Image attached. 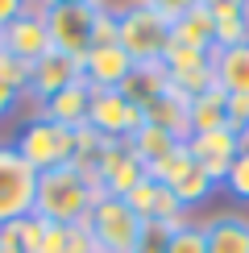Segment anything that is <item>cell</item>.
I'll return each mask as SVG.
<instances>
[{
	"instance_id": "obj_17",
	"label": "cell",
	"mask_w": 249,
	"mask_h": 253,
	"mask_svg": "<svg viewBox=\"0 0 249 253\" xmlns=\"http://www.w3.org/2000/svg\"><path fill=\"white\" fill-rule=\"evenodd\" d=\"M216 87L224 96H249V42L233 50H216Z\"/></svg>"
},
{
	"instance_id": "obj_11",
	"label": "cell",
	"mask_w": 249,
	"mask_h": 253,
	"mask_svg": "<svg viewBox=\"0 0 249 253\" xmlns=\"http://www.w3.org/2000/svg\"><path fill=\"white\" fill-rule=\"evenodd\" d=\"M0 50H8L13 58L29 62V67H34V62H42L50 50H54V46H50V34H46V21H42L38 0H34V4H29L8 29H0Z\"/></svg>"
},
{
	"instance_id": "obj_30",
	"label": "cell",
	"mask_w": 249,
	"mask_h": 253,
	"mask_svg": "<svg viewBox=\"0 0 249 253\" xmlns=\"http://www.w3.org/2000/svg\"><path fill=\"white\" fill-rule=\"evenodd\" d=\"M62 253H100L96 241H91V228L83 224H67V241H62Z\"/></svg>"
},
{
	"instance_id": "obj_1",
	"label": "cell",
	"mask_w": 249,
	"mask_h": 253,
	"mask_svg": "<svg viewBox=\"0 0 249 253\" xmlns=\"http://www.w3.org/2000/svg\"><path fill=\"white\" fill-rule=\"evenodd\" d=\"M100 199V187L91 183L79 166H54L38 174V195H34V216L50 224H79Z\"/></svg>"
},
{
	"instance_id": "obj_10",
	"label": "cell",
	"mask_w": 249,
	"mask_h": 253,
	"mask_svg": "<svg viewBox=\"0 0 249 253\" xmlns=\"http://www.w3.org/2000/svg\"><path fill=\"white\" fill-rule=\"evenodd\" d=\"M187 150H191V162L200 166L216 187H224L228 166H233V158L241 154V133H237L233 125L212 129V133H191L187 137Z\"/></svg>"
},
{
	"instance_id": "obj_27",
	"label": "cell",
	"mask_w": 249,
	"mask_h": 253,
	"mask_svg": "<svg viewBox=\"0 0 249 253\" xmlns=\"http://www.w3.org/2000/svg\"><path fill=\"white\" fill-rule=\"evenodd\" d=\"M0 79H4L17 96H29V62L13 58L8 50H0Z\"/></svg>"
},
{
	"instance_id": "obj_21",
	"label": "cell",
	"mask_w": 249,
	"mask_h": 253,
	"mask_svg": "<svg viewBox=\"0 0 249 253\" xmlns=\"http://www.w3.org/2000/svg\"><path fill=\"white\" fill-rule=\"evenodd\" d=\"M174 145H183V141H179L174 133L158 129V125H141V129H137V133L129 137V150H133V154H137L141 162H145V170H150L154 162H162V158L170 154Z\"/></svg>"
},
{
	"instance_id": "obj_16",
	"label": "cell",
	"mask_w": 249,
	"mask_h": 253,
	"mask_svg": "<svg viewBox=\"0 0 249 253\" xmlns=\"http://www.w3.org/2000/svg\"><path fill=\"white\" fill-rule=\"evenodd\" d=\"M170 46H187V50H204V54H212V50H216V17L208 13L204 4H195L187 17L170 21Z\"/></svg>"
},
{
	"instance_id": "obj_8",
	"label": "cell",
	"mask_w": 249,
	"mask_h": 253,
	"mask_svg": "<svg viewBox=\"0 0 249 253\" xmlns=\"http://www.w3.org/2000/svg\"><path fill=\"white\" fill-rule=\"evenodd\" d=\"M87 125L100 137H108V141H129V137L145 125V108L133 104L124 91H91Z\"/></svg>"
},
{
	"instance_id": "obj_15",
	"label": "cell",
	"mask_w": 249,
	"mask_h": 253,
	"mask_svg": "<svg viewBox=\"0 0 249 253\" xmlns=\"http://www.w3.org/2000/svg\"><path fill=\"white\" fill-rule=\"evenodd\" d=\"M208 253H249V216L241 212H216L204 220Z\"/></svg>"
},
{
	"instance_id": "obj_19",
	"label": "cell",
	"mask_w": 249,
	"mask_h": 253,
	"mask_svg": "<svg viewBox=\"0 0 249 253\" xmlns=\"http://www.w3.org/2000/svg\"><path fill=\"white\" fill-rule=\"evenodd\" d=\"M145 125H158V129L174 133L179 141H187L191 137V129H187V100L174 96V91H162L158 100L145 104Z\"/></svg>"
},
{
	"instance_id": "obj_24",
	"label": "cell",
	"mask_w": 249,
	"mask_h": 253,
	"mask_svg": "<svg viewBox=\"0 0 249 253\" xmlns=\"http://www.w3.org/2000/svg\"><path fill=\"white\" fill-rule=\"evenodd\" d=\"M166 253H208V241H204V224L187 220L174 233H166Z\"/></svg>"
},
{
	"instance_id": "obj_32",
	"label": "cell",
	"mask_w": 249,
	"mask_h": 253,
	"mask_svg": "<svg viewBox=\"0 0 249 253\" xmlns=\"http://www.w3.org/2000/svg\"><path fill=\"white\" fill-rule=\"evenodd\" d=\"M228 125L237 133L249 129V96H228Z\"/></svg>"
},
{
	"instance_id": "obj_29",
	"label": "cell",
	"mask_w": 249,
	"mask_h": 253,
	"mask_svg": "<svg viewBox=\"0 0 249 253\" xmlns=\"http://www.w3.org/2000/svg\"><path fill=\"white\" fill-rule=\"evenodd\" d=\"M137 4H145V8H154V13H158L166 25H170V21H179V17H187L191 13L195 4H204V0H137Z\"/></svg>"
},
{
	"instance_id": "obj_31",
	"label": "cell",
	"mask_w": 249,
	"mask_h": 253,
	"mask_svg": "<svg viewBox=\"0 0 249 253\" xmlns=\"http://www.w3.org/2000/svg\"><path fill=\"white\" fill-rule=\"evenodd\" d=\"M204 8H208L216 21H224V17H245L249 0H204Z\"/></svg>"
},
{
	"instance_id": "obj_6",
	"label": "cell",
	"mask_w": 249,
	"mask_h": 253,
	"mask_svg": "<svg viewBox=\"0 0 249 253\" xmlns=\"http://www.w3.org/2000/svg\"><path fill=\"white\" fill-rule=\"evenodd\" d=\"M34 195H38V170L25 166L13 145L0 141V224H13V220L34 212Z\"/></svg>"
},
{
	"instance_id": "obj_4",
	"label": "cell",
	"mask_w": 249,
	"mask_h": 253,
	"mask_svg": "<svg viewBox=\"0 0 249 253\" xmlns=\"http://www.w3.org/2000/svg\"><path fill=\"white\" fill-rule=\"evenodd\" d=\"M38 8H42V21H46L50 46H54L58 54L75 58V62L87 58L100 4H38Z\"/></svg>"
},
{
	"instance_id": "obj_37",
	"label": "cell",
	"mask_w": 249,
	"mask_h": 253,
	"mask_svg": "<svg viewBox=\"0 0 249 253\" xmlns=\"http://www.w3.org/2000/svg\"><path fill=\"white\" fill-rule=\"evenodd\" d=\"M0 253H25L17 241V228L13 224H0Z\"/></svg>"
},
{
	"instance_id": "obj_22",
	"label": "cell",
	"mask_w": 249,
	"mask_h": 253,
	"mask_svg": "<svg viewBox=\"0 0 249 253\" xmlns=\"http://www.w3.org/2000/svg\"><path fill=\"white\" fill-rule=\"evenodd\" d=\"M174 191V199H179L183 204V212H191V208H200V204H208V199H212V191H216V183L212 178H208L200 166H191V170H187L179 183L170 187Z\"/></svg>"
},
{
	"instance_id": "obj_34",
	"label": "cell",
	"mask_w": 249,
	"mask_h": 253,
	"mask_svg": "<svg viewBox=\"0 0 249 253\" xmlns=\"http://www.w3.org/2000/svg\"><path fill=\"white\" fill-rule=\"evenodd\" d=\"M29 4H34V0H0V29H8Z\"/></svg>"
},
{
	"instance_id": "obj_18",
	"label": "cell",
	"mask_w": 249,
	"mask_h": 253,
	"mask_svg": "<svg viewBox=\"0 0 249 253\" xmlns=\"http://www.w3.org/2000/svg\"><path fill=\"white\" fill-rule=\"evenodd\" d=\"M224 125H228V96L220 87L187 100V129L191 133H212V129H224Z\"/></svg>"
},
{
	"instance_id": "obj_5",
	"label": "cell",
	"mask_w": 249,
	"mask_h": 253,
	"mask_svg": "<svg viewBox=\"0 0 249 253\" xmlns=\"http://www.w3.org/2000/svg\"><path fill=\"white\" fill-rule=\"evenodd\" d=\"M117 46L129 54L133 62H154L166 54L170 46V25L145 4H129L121 13V34H117Z\"/></svg>"
},
{
	"instance_id": "obj_35",
	"label": "cell",
	"mask_w": 249,
	"mask_h": 253,
	"mask_svg": "<svg viewBox=\"0 0 249 253\" xmlns=\"http://www.w3.org/2000/svg\"><path fill=\"white\" fill-rule=\"evenodd\" d=\"M62 241H67V224H50V220H46V241H42V253H62Z\"/></svg>"
},
{
	"instance_id": "obj_14",
	"label": "cell",
	"mask_w": 249,
	"mask_h": 253,
	"mask_svg": "<svg viewBox=\"0 0 249 253\" xmlns=\"http://www.w3.org/2000/svg\"><path fill=\"white\" fill-rule=\"evenodd\" d=\"M87 108H91V87L87 83H71V87H62L58 96H50L46 104H38V117L62 125V129H83L87 125Z\"/></svg>"
},
{
	"instance_id": "obj_7",
	"label": "cell",
	"mask_w": 249,
	"mask_h": 253,
	"mask_svg": "<svg viewBox=\"0 0 249 253\" xmlns=\"http://www.w3.org/2000/svg\"><path fill=\"white\" fill-rule=\"evenodd\" d=\"M162 67H166V91H174L183 100H195V96H204V91L216 87V62L204 50L166 46Z\"/></svg>"
},
{
	"instance_id": "obj_2",
	"label": "cell",
	"mask_w": 249,
	"mask_h": 253,
	"mask_svg": "<svg viewBox=\"0 0 249 253\" xmlns=\"http://www.w3.org/2000/svg\"><path fill=\"white\" fill-rule=\"evenodd\" d=\"M13 150L25 158V166L34 170H54V166H71L75 158V129H62V125L46 121V117H29L21 121V129L13 137Z\"/></svg>"
},
{
	"instance_id": "obj_38",
	"label": "cell",
	"mask_w": 249,
	"mask_h": 253,
	"mask_svg": "<svg viewBox=\"0 0 249 253\" xmlns=\"http://www.w3.org/2000/svg\"><path fill=\"white\" fill-rule=\"evenodd\" d=\"M38 4H100V0H38Z\"/></svg>"
},
{
	"instance_id": "obj_25",
	"label": "cell",
	"mask_w": 249,
	"mask_h": 253,
	"mask_svg": "<svg viewBox=\"0 0 249 253\" xmlns=\"http://www.w3.org/2000/svg\"><path fill=\"white\" fill-rule=\"evenodd\" d=\"M249 42V21L245 17H224L216 21V50H233V46H245ZM212 50V54H216Z\"/></svg>"
},
{
	"instance_id": "obj_39",
	"label": "cell",
	"mask_w": 249,
	"mask_h": 253,
	"mask_svg": "<svg viewBox=\"0 0 249 253\" xmlns=\"http://www.w3.org/2000/svg\"><path fill=\"white\" fill-rule=\"evenodd\" d=\"M241 150H249V129H241Z\"/></svg>"
},
{
	"instance_id": "obj_40",
	"label": "cell",
	"mask_w": 249,
	"mask_h": 253,
	"mask_svg": "<svg viewBox=\"0 0 249 253\" xmlns=\"http://www.w3.org/2000/svg\"><path fill=\"white\" fill-rule=\"evenodd\" d=\"M245 21H249V8H245Z\"/></svg>"
},
{
	"instance_id": "obj_9",
	"label": "cell",
	"mask_w": 249,
	"mask_h": 253,
	"mask_svg": "<svg viewBox=\"0 0 249 253\" xmlns=\"http://www.w3.org/2000/svg\"><path fill=\"white\" fill-rule=\"evenodd\" d=\"M124 204L137 212L141 224H154V228H166V233H174L179 224H187V212H183V204L174 199V191L166 183H158V178H150L145 174L137 187H133L129 195H124Z\"/></svg>"
},
{
	"instance_id": "obj_28",
	"label": "cell",
	"mask_w": 249,
	"mask_h": 253,
	"mask_svg": "<svg viewBox=\"0 0 249 253\" xmlns=\"http://www.w3.org/2000/svg\"><path fill=\"white\" fill-rule=\"evenodd\" d=\"M224 187H228V195H237V199H245V204H249V150H241V154L233 158Z\"/></svg>"
},
{
	"instance_id": "obj_13",
	"label": "cell",
	"mask_w": 249,
	"mask_h": 253,
	"mask_svg": "<svg viewBox=\"0 0 249 253\" xmlns=\"http://www.w3.org/2000/svg\"><path fill=\"white\" fill-rule=\"evenodd\" d=\"M79 79H83L79 62L67 58V54H58V50H50L42 62L29 67V96H34L38 104H46L50 96H58L62 87H71V83H79Z\"/></svg>"
},
{
	"instance_id": "obj_33",
	"label": "cell",
	"mask_w": 249,
	"mask_h": 253,
	"mask_svg": "<svg viewBox=\"0 0 249 253\" xmlns=\"http://www.w3.org/2000/svg\"><path fill=\"white\" fill-rule=\"evenodd\" d=\"M137 253H166V228H154V224H145V237H141Z\"/></svg>"
},
{
	"instance_id": "obj_36",
	"label": "cell",
	"mask_w": 249,
	"mask_h": 253,
	"mask_svg": "<svg viewBox=\"0 0 249 253\" xmlns=\"http://www.w3.org/2000/svg\"><path fill=\"white\" fill-rule=\"evenodd\" d=\"M17 104H21V96H17L13 87H8L4 79H0V121H4V117H13V112H17Z\"/></svg>"
},
{
	"instance_id": "obj_26",
	"label": "cell",
	"mask_w": 249,
	"mask_h": 253,
	"mask_svg": "<svg viewBox=\"0 0 249 253\" xmlns=\"http://www.w3.org/2000/svg\"><path fill=\"white\" fill-rule=\"evenodd\" d=\"M13 228H17V241H21V249L25 253H42V241H46V220L42 216H21V220H13Z\"/></svg>"
},
{
	"instance_id": "obj_23",
	"label": "cell",
	"mask_w": 249,
	"mask_h": 253,
	"mask_svg": "<svg viewBox=\"0 0 249 253\" xmlns=\"http://www.w3.org/2000/svg\"><path fill=\"white\" fill-rule=\"evenodd\" d=\"M191 166H195V162H191V150H187V141H183V145H174V150L166 154L162 162H154L145 174H150V178H158V183H166V187H174L187 170H191Z\"/></svg>"
},
{
	"instance_id": "obj_20",
	"label": "cell",
	"mask_w": 249,
	"mask_h": 253,
	"mask_svg": "<svg viewBox=\"0 0 249 253\" xmlns=\"http://www.w3.org/2000/svg\"><path fill=\"white\" fill-rule=\"evenodd\" d=\"M124 96H129L133 104H150V100H158L162 91H166V67H162V58H154V62H137L133 67V75L124 79Z\"/></svg>"
},
{
	"instance_id": "obj_12",
	"label": "cell",
	"mask_w": 249,
	"mask_h": 253,
	"mask_svg": "<svg viewBox=\"0 0 249 253\" xmlns=\"http://www.w3.org/2000/svg\"><path fill=\"white\" fill-rule=\"evenodd\" d=\"M133 62L124 50L112 42V46H91L87 50V58L79 62V71H83V83H87L91 91H121L124 87V79L133 75Z\"/></svg>"
},
{
	"instance_id": "obj_3",
	"label": "cell",
	"mask_w": 249,
	"mask_h": 253,
	"mask_svg": "<svg viewBox=\"0 0 249 253\" xmlns=\"http://www.w3.org/2000/svg\"><path fill=\"white\" fill-rule=\"evenodd\" d=\"M83 224L91 228V241H96L100 253H137L145 237V224L137 220V212L112 195H100L91 204V212L83 216Z\"/></svg>"
}]
</instances>
